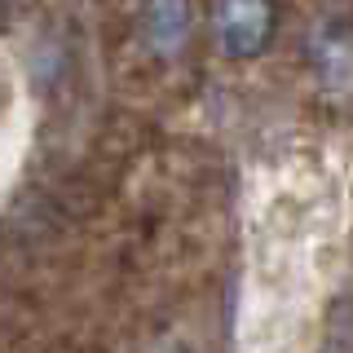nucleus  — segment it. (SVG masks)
I'll return each mask as SVG.
<instances>
[{"mask_svg":"<svg viewBox=\"0 0 353 353\" xmlns=\"http://www.w3.org/2000/svg\"><path fill=\"white\" fill-rule=\"evenodd\" d=\"M137 27L154 58H168V62L181 58L185 44H190V31H194L190 0H141Z\"/></svg>","mask_w":353,"mask_h":353,"instance_id":"7ed1b4c3","label":"nucleus"},{"mask_svg":"<svg viewBox=\"0 0 353 353\" xmlns=\"http://www.w3.org/2000/svg\"><path fill=\"white\" fill-rule=\"evenodd\" d=\"M279 9L274 0H216L212 5V36L230 62H256L274 44Z\"/></svg>","mask_w":353,"mask_h":353,"instance_id":"f257e3e1","label":"nucleus"},{"mask_svg":"<svg viewBox=\"0 0 353 353\" xmlns=\"http://www.w3.org/2000/svg\"><path fill=\"white\" fill-rule=\"evenodd\" d=\"M305 58H309V71L314 80L327 88V93L345 97L353 93V27L349 22H318L305 40Z\"/></svg>","mask_w":353,"mask_h":353,"instance_id":"f03ea898","label":"nucleus"}]
</instances>
